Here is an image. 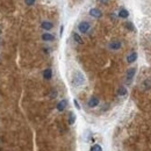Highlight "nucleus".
<instances>
[{
	"label": "nucleus",
	"mask_w": 151,
	"mask_h": 151,
	"mask_svg": "<svg viewBox=\"0 0 151 151\" xmlns=\"http://www.w3.org/2000/svg\"><path fill=\"white\" fill-rule=\"evenodd\" d=\"M72 82H73V84L76 86L84 85L85 84V77H84V74H83L80 71H76L74 74H73V79H72Z\"/></svg>",
	"instance_id": "1"
},
{
	"label": "nucleus",
	"mask_w": 151,
	"mask_h": 151,
	"mask_svg": "<svg viewBox=\"0 0 151 151\" xmlns=\"http://www.w3.org/2000/svg\"><path fill=\"white\" fill-rule=\"evenodd\" d=\"M90 28H91V25L87 21H83V22H80L78 25V29H79L80 33H87L90 30Z\"/></svg>",
	"instance_id": "2"
},
{
	"label": "nucleus",
	"mask_w": 151,
	"mask_h": 151,
	"mask_svg": "<svg viewBox=\"0 0 151 151\" xmlns=\"http://www.w3.org/2000/svg\"><path fill=\"white\" fill-rule=\"evenodd\" d=\"M90 15L93 17V18H95V19H99V18L102 17V13H101V10L98 9V8H91L90 9Z\"/></svg>",
	"instance_id": "3"
},
{
	"label": "nucleus",
	"mask_w": 151,
	"mask_h": 151,
	"mask_svg": "<svg viewBox=\"0 0 151 151\" xmlns=\"http://www.w3.org/2000/svg\"><path fill=\"white\" fill-rule=\"evenodd\" d=\"M121 47H122V43L120 41H112L109 43L110 50H118V49H121Z\"/></svg>",
	"instance_id": "4"
},
{
	"label": "nucleus",
	"mask_w": 151,
	"mask_h": 151,
	"mask_svg": "<svg viewBox=\"0 0 151 151\" xmlns=\"http://www.w3.org/2000/svg\"><path fill=\"white\" fill-rule=\"evenodd\" d=\"M135 73H136V69L135 67H131V69L128 70V72H127V80H128V83H131Z\"/></svg>",
	"instance_id": "5"
},
{
	"label": "nucleus",
	"mask_w": 151,
	"mask_h": 151,
	"mask_svg": "<svg viewBox=\"0 0 151 151\" xmlns=\"http://www.w3.org/2000/svg\"><path fill=\"white\" fill-rule=\"evenodd\" d=\"M88 107H91V108H93V107H96L99 105V99L96 98V96H92V98L88 100Z\"/></svg>",
	"instance_id": "6"
},
{
	"label": "nucleus",
	"mask_w": 151,
	"mask_h": 151,
	"mask_svg": "<svg viewBox=\"0 0 151 151\" xmlns=\"http://www.w3.org/2000/svg\"><path fill=\"white\" fill-rule=\"evenodd\" d=\"M41 27L44 30H50V29H52V22H50V21H43V22L41 23Z\"/></svg>",
	"instance_id": "7"
},
{
	"label": "nucleus",
	"mask_w": 151,
	"mask_h": 151,
	"mask_svg": "<svg viewBox=\"0 0 151 151\" xmlns=\"http://www.w3.org/2000/svg\"><path fill=\"white\" fill-rule=\"evenodd\" d=\"M42 40L45 42H50V41H53L55 40V36L52 34H49V33H44L42 35Z\"/></svg>",
	"instance_id": "8"
},
{
	"label": "nucleus",
	"mask_w": 151,
	"mask_h": 151,
	"mask_svg": "<svg viewBox=\"0 0 151 151\" xmlns=\"http://www.w3.org/2000/svg\"><path fill=\"white\" fill-rule=\"evenodd\" d=\"M51 77H52V70L51 69H45L44 71H43V78L47 80L51 79Z\"/></svg>",
	"instance_id": "9"
},
{
	"label": "nucleus",
	"mask_w": 151,
	"mask_h": 151,
	"mask_svg": "<svg viewBox=\"0 0 151 151\" xmlns=\"http://www.w3.org/2000/svg\"><path fill=\"white\" fill-rule=\"evenodd\" d=\"M66 106H67V101H66V100H62L61 102H58L57 109L59 110V112H63V110L66 108Z\"/></svg>",
	"instance_id": "10"
},
{
	"label": "nucleus",
	"mask_w": 151,
	"mask_h": 151,
	"mask_svg": "<svg viewBox=\"0 0 151 151\" xmlns=\"http://www.w3.org/2000/svg\"><path fill=\"white\" fill-rule=\"evenodd\" d=\"M136 59H137V53L134 51V52H131L130 55H128V57H127V62H128V63H134Z\"/></svg>",
	"instance_id": "11"
},
{
	"label": "nucleus",
	"mask_w": 151,
	"mask_h": 151,
	"mask_svg": "<svg viewBox=\"0 0 151 151\" xmlns=\"http://www.w3.org/2000/svg\"><path fill=\"white\" fill-rule=\"evenodd\" d=\"M118 17L120 18H122V19H127L129 17V12L127 9H125V8H122L120 10V12H118Z\"/></svg>",
	"instance_id": "12"
},
{
	"label": "nucleus",
	"mask_w": 151,
	"mask_h": 151,
	"mask_svg": "<svg viewBox=\"0 0 151 151\" xmlns=\"http://www.w3.org/2000/svg\"><path fill=\"white\" fill-rule=\"evenodd\" d=\"M73 40L77 43H79V44H83V39L79 36V34H77V33H73Z\"/></svg>",
	"instance_id": "13"
},
{
	"label": "nucleus",
	"mask_w": 151,
	"mask_h": 151,
	"mask_svg": "<svg viewBox=\"0 0 151 151\" xmlns=\"http://www.w3.org/2000/svg\"><path fill=\"white\" fill-rule=\"evenodd\" d=\"M117 94H118V95H121V96L126 95V94H127V88L123 87V86H121V87L117 90Z\"/></svg>",
	"instance_id": "14"
},
{
	"label": "nucleus",
	"mask_w": 151,
	"mask_h": 151,
	"mask_svg": "<svg viewBox=\"0 0 151 151\" xmlns=\"http://www.w3.org/2000/svg\"><path fill=\"white\" fill-rule=\"evenodd\" d=\"M76 122V115L73 113H70V118H69V123L70 125H73Z\"/></svg>",
	"instance_id": "15"
},
{
	"label": "nucleus",
	"mask_w": 151,
	"mask_h": 151,
	"mask_svg": "<svg viewBox=\"0 0 151 151\" xmlns=\"http://www.w3.org/2000/svg\"><path fill=\"white\" fill-rule=\"evenodd\" d=\"M91 151H102V148H101V145H99V144H94L92 148H91Z\"/></svg>",
	"instance_id": "16"
},
{
	"label": "nucleus",
	"mask_w": 151,
	"mask_h": 151,
	"mask_svg": "<svg viewBox=\"0 0 151 151\" xmlns=\"http://www.w3.org/2000/svg\"><path fill=\"white\" fill-rule=\"evenodd\" d=\"M35 2H36V0H26V4L28 5V6H33Z\"/></svg>",
	"instance_id": "17"
},
{
	"label": "nucleus",
	"mask_w": 151,
	"mask_h": 151,
	"mask_svg": "<svg viewBox=\"0 0 151 151\" xmlns=\"http://www.w3.org/2000/svg\"><path fill=\"white\" fill-rule=\"evenodd\" d=\"M126 27L128 29H130V30H134V26H133V23H131V22H127L126 23Z\"/></svg>",
	"instance_id": "18"
},
{
	"label": "nucleus",
	"mask_w": 151,
	"mask_h": 151,
	"mask_svg": "<svg viewBox=\"0 0 151 151\" xmlns=\"http://www.w3.org/2000/svg\"><path fill=\"white\" fill-rule=\"evenodd\" d=\"M73 102H74V106H76V108H77V109H80V105H79V102H78L77 100H74Z\"/></svg>",
	"instance_id": "19"
},
{
	"label": "nucleus",
	"mask_w": 151,
	"mask_h": 151,
	"mask_svg": "<svg viewBox=\"0 0 151 151\" xmlns=\"http://www.w3.org/2000/svg\"><path fill=\"white\" fill-rule=\"evenodd\" d=\"M63 29H64V27L62 26V27H61V31H59V35H61V36L63 35Z\"/></svg>",
	"instance_id": "20"
},
{
	"label": "nucleus",
	"mask_w": 151,
	"mask_h": 151,
	"mask_svg": "<svg viewBox=\"0 0 151 151\" xmlns=\"http://www.w3.org/2000/svg\"><path fill=\"white\" fill-rule=\"evenodd\" d=\"M100 1L102 2V4H107V2H108L109 0H100Z\"/></svg>",
	"instance_id": "21"
},
{
	"label": "nucleus",
	"mask_w": 151,
	"mask_h": 151,
	"mask_svg": "<svg viewBox=\"0 0 151 151\" xmlns=\"http://www.w3.org/2000/svg\"><path fill=\"white\" fill-rule=\"evenodd\" d=\"M0 34H1V26H0Z\"/></svg>",
	"instance_id": "22"
},
{
	"label": "nucleus",
	"mask_w": 151,
	"mask_h": 151,
	"mask_svg": "<svg viewBox=\"0 0 151 151\" xmlns=\"http://www.w3.org/2000/svg\"><path fill=\"white\" fill-rule=\"evenodd\" d=\"M0 151H1V149H0Z\"/></svg>",
	"instance_id": "23"
}]
</instances>
